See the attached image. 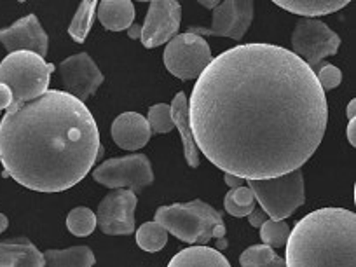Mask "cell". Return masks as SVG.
I'll use <instances>...</instances> for the list:
<instances>
[{
    "label": "cell",
    "instance_id": "cell-5",
    "mask_svg": "<svg viewBox=\"0 0 356 267\" xmlns=\"http://www.w3.org/2000/svg\"><path fill=\"white\" fill-rule=\"evenodd\" d=\"M56 70L39 54L30 51L9 53L0 63V84L11 89L13 104H26L49 91L51 74Z\"/></svg>",
    "mask_w": 356,
    "mask_h": 267
},
{
    "label": "cell",
    "instance_id": "cell-3",
    "mask_svg": "<svg viewBox=\"0 0 356 267\" xmlns=\"http://www.w3.org/2000/svg\"><path fill=\"white\" fill-rule=\"evenodd\" d=\"M286 267H356V215L321 208L297 222L286 241Z\"/></svg>",
    "mask_w": 356,
    "mask_h": 267
},
{
    "label": "cell",
    "instance_id": "cell-1",
    "mask_svg": "<svg viewBox=\"0 0 356 267\" xmlns=\"http://www.w3.org/2000/svg\"><path fill=\"white\" fill-rule=\"evenodd\" d=\"M194 142L211 164L241 180L300 170L323 140L327 95L299 56L243 44L211 60L189 100Z\"/></svg>",
    "mask_w": 356,
    "mask_h": 267
},
{
    "label": "cell",
    "instance_id": "cell-17",
    "mask_svg": "<svg viewBox=\"0 0 356 267\" xmlns=\"http://www.w3.org/2000/svg\"><path fill=\"white\" fill-rule=\"evenodd\" d=\"M171 108V121H173L175 128H178L180 136L184 142V156H186L187 164L191 168L200 166V149H197L196 142H194L193 131H191L189 122V104H187V97L184 91L177 93L173 98V104L170 105Z\"/></svg>",
    "mask_w": 356,
    "mask_h": 267
},
{
    "label": "cell",
    "instance_id": "cell-19",
    "mask_svg": "<svg viewBox=\"0 0 356 267\" xmlns=\"http://www.w3.org/2000/svg\"><path fill=\"white\" fill-rule=\"evenodd\" d=\"M168 267H231V264L218 250L197 245L178 252Z\"/></svg>",
    "mask_w": 356,
    "mask_h": 267
},
{
    "label": "cell",
    "instance_id": "cell-34",
    "mask_svg": "<svg viewBox=\"0 0 356 267\" xmlns=\"http://www.w3.org/2000/svg\"><path fill=\"white\" fill-rule=\"evenodd\" d=\"M140 35H142V25H135V23H133L128 29V37H131V39H140Z\"/></svg>",
    "mask_w": 356,
    "mask_h": 267
},
{
    "label": "cell",
    "instance_id": "cell-15",
    "mask_svg": "<svg viewBox=\"0 0 356 267\" xmlns=\"http://www.w3.org/2000/svg\"><path fill=\"white\" fill-rule=\"evenodd\" d=\"M152 131L142 114L124 112L112 122V140L124 150H138L149 143Z\"/></svg>",
    "mask_w": 356,
    "mask_h": 267
},
{
    "label": "cell",
    "instance_id": "cell-25",
    "mask_svg": "<svg viewBox=\"0 0 356 267\" xmlns=\"http://www.w3.org/2000/svg\"><path fill=\"white\" fill-rule=\"evenodd\" d=\"M136 243L145 252H159L168 243V231L157 222H145L136 231Z\"/></svg>",
    "mask_w": 356,
    "mask_h": 267
},
{
    "label": "cell",
    "instance_id": "cell-16",
    "mask_svg": "<svg viewBox=\"0 0 356 267\" xmlns=\"http://www.w3.org/2000/svg\"><path fill=\"white\" fill-rule=\"evenodd\" d=\"M0 267H44V255L29 238L0 241Z\"/></svg>",
    "mask_w": 356,
    "mask_h": 267
},
{
    "label": "cell",
    "instance_id": "cell-37",
    "mask_svg": "<svg viewBox=\"0 0 356 267\" xmlns=\"http://www.w3.org/2000/svg\"><path fill=\"white\" fill-rule=\"evenodd\" d=\"M201 6H204V8L215 9L218 6V2H217V0H215V2H207V0H203V2H201Z\"/></svg>",
    "mask_w": 356,
    "mask_h": 267
},
{
    "label": "cell",
    "instance_id": "cell-6",
    "mask_svg": "<svg viewBox=\"0 0 356 267\" xmlns=\"http://www.w3.org/2000/svg\"><path fill=\"white\" fill-rule=\"evenodd\" d=\"M246 184L271 220H285L306 203L302 170L267 180H246Z\"/></svg>",
    "mask_w": 356,
    "mask_h": 267
},
{
    "label": "cell",
    "instance_id": "cell-7",
    "mask_svg": "<svg viewBox=\"0 0 356 267\" xmlns=\"http://www.w3.org/2000/svg\"><path fill=\"white\" fill-rule=\"evenodd\" d=\"M211 60L213 56L207 40L191 32L178 33L164 49V67L180 81L197 79Z\"/></svg>",
    "mask_w": 356,
    "mask_h": 267
},
{
    "label": "cell",
    "instance_id": "cell-11",
    "mask_svg": "<svg viewBox=\"0 0 356 267\" xmlns=\"http://www.w3.org/2000/svg\"><path fill=\"white\" fill-rule=\"evenodd\" d=\"M138 197L128 189H115L108 193L98 204L97 225L104 234L128 236L135 232V210Z\"/></svg>",
    "mask_w": 356,
    "mask_h": 267
},
{
    "label": "cell",
    "instance_id": "cell-21",
    "mask_svg": "<svg viewBox=\"0 0 356 267\" xmlns=\"http://www.w3.org/2000/svg\"><path fill=\"white\" fill-rule=\"evenodd\" d=\"M275 4L293 15L314 19V16H325L341 11L349 4V0H275Z\"/></svg>",
    "mask_w": 356,
    "mask_h": 267
},
{
    "label": "cell",
    "instance_id": "cell-32",
    "mask_svg": "<svg viewBox=\"0 0 356 267\" xmlns=\"http://www.w3.org/2000/svg\"><path fill=\"white\" fill-rule=\"evenodd\" d=\"M346 136H348V142L355 147L356 145V119H351V121H349Z\"/></svg>",
    "mask_w": 356,
    "mask_h": 267
},
{
    "label": "cell",
    "instance_id": "cell-9",
    "mask_svg": "<svg viewBox=\"0 0 356 267\" xmlns=\"http://www.w3.org/2000/svg\"><path fill=\"white\" fill-rule=\"evenodd\" d=\"M341 37L320 19H300L292 33V53L309 68L316 67L327 56L337 54Z\"/></svg>",
    "mask_w": 356,
    "mask_h": 267
},
{
    "label": "cell",
    "instance_id": "cell-30",
    "mask_svg": "<svg viewBox=\"0 0 356 267\" xmlns=\"http://www.w3.org/2000/svg\"><path fill=\"white\" fill-rule=\"evenodd\" d=\"M13 102H15V98H13L11 89L6 84H0V112H8L11 108Z\"/></svg>",
    "mask_w": 356,
    "mask_h": 267
},
{
    "label": "cell",
    "instance_id": "cell-36",
    "mask_svg": "<svg viewBox=\"0 0 356 267\" xmlns=\"http://www.w3.org/2000/svg\"><path fill=\"white\" fill-rule=\"evenodd\" d=\"M9 227V218L4 213H0V234Z\"/></svg>",
    "mask_w": 356,
    "mask_h": 267
},
{
    "label": "cell",
    "instance_id": "cell-22",
    "mask_svg": "<svg viewBox=\"0 0 356 267\" xmlns=\"http://www.w3.org/2000/svg\"><path fill=\"white\" fill-rule=\"evenodd\" d=\"M97 0H84L79 6L70 26H68V33H70V37L77 44H82L86 40V37H88L91 25H93L95 15H97Z\"/></svg>",
    "mask_w": 356,
    "mask_h": 267
},
{
    "label": "cell",
    "instance_id": "cell-28",
    "mask_svg": "<svg viewBox=\"0 0 356 267\" xmlns=\"http://www.w3.org/2000/svg\"><path fill=\"white\" fill-rule=\"evenodd\" d=\"M147 122L150 126V131L156 135H164V133L173 131V121H171V108L166 104H157L149 108Z\"/></svg>",
    "mask_w": 356,
    "mask_h": 267
},
{
    "label": "cell",
    "instance_id": "cell-13",
    "mask_svg": "<svg viewBox=\"0 0 356 267\" xmlns=\"http://www.w3.org/2000/svg\"><path fill=\"white\" fill-rule=\"evenodd\" d=\"M182 22V6L177 0H152L142 25L140 40L145 47L161 46L178 35Z\"/></svg>",
    "mask_w": 356,
    "mask_h": 267
},
{
    "label": "cell",
    "instance_id": "cell-24",
    "mask_svg": "<svg viewBox=\"0 0 356 267\" xmlns=\"http://www.w3.org/2000/svg\"><path fill=\"white\" fill-rule=\"evenodd\" d=\"M224 208L229 215L236 218L248 217L255 210V197L248 187H236V189L229 191L227 196H225Z\"/></svg>",
    "mask_w": 356,
    "mask_h": 267
},
{
    "label": "cell",
    "instance_id": "cell-35",
    "mask_svg": "<svg viewBox=\"0 0 356 267\" xmlns=\"http://www.w3.org/2000/svg\"><path fill=\"white\" fill-rule=\"evenodd\" d=\"M355 112H356V100H351L348 104V119L349 121H351V119H356Z\"/></svg>",
    "mask_w": 356,
    "mask_h": 267
},
{
    "label": "cell",
    "instance_id": "cell-29",
    "mask_svg": "<svg viewBox=\"0 0 356 267\" xmlns=\"http://www.w3.org/2000/svg\"><path fill=\"white\" fill-rule=\"evenodd\" d=\"M311 70H313L314 75H316V81L318 84H320V88L323 89V93L335 89L342 81V72L339 70L335 65L318 63L316 67H313Z\"/></svg>",
    "mask_w": 356,
    "mask_h": 267
},
{
    "label": "cell",
    "instance_id": "cell-23",
    "mask_svg": "<svg viewBox=\"0 0 356 267\" xmlns=\"http://www.w3.org/2000/svg\"><path fill=\"white\" fill-rule=\"evenodd\" d=\"M241 267H286L285 260L273 252L271 246L253 245L239 257Z\"/></svg>",
    "mask_w": 356,
    "mask_h": 267
},
{
    "label": "cell",
    "instance_id": "cell-14",
    "mask_svg": "<svg viewBox=\"0 0 356 267\" xmlns=\"http://www.w3.org/2000/svg\"><path fill=\"white\" fill-rule=\"evenodd\" d=\"M0 42L11 53L30 51V53L39 54L40 58H46L49 37L40 25L39 18L35 15H29L15 22L8 29L0 30Z\"/></svg>",
    "mask_w": 356,
    "mask_h": 267
},
{
    "label": "cell",
    "instance_id": "cell-10",
    "mask_svg": "<svg viewBox=\"0 0 356 267\" xmlns=\"http://www.w3.org/2000/svg\"><path fill=\"white\" fill-rule=\"evenodd\" d=\"M253 22L252 0H225L213 9L210 26H191L187 32L194 35L229 37L241 40Z\"/></svg>",
    "mask_w": 356,
    "mask_h": 267
},
{
    "label": "cell",
    "instance_id": "cell-20",
    "mask_svg": "<svg viewBox=\"0 0 356 267\" xmlns=\"http://www.w3.org/2000/svg\"><path fill=\"white\" fill-rule=\"evenodd\" d=\"M42 255L44 267H93L97 262L93 250L84 245L65 250H46Z\"/></svg>",
    "mask_w": 356,
    "mask_h": 267
},
{
    "label": "cell",
    "instance_id": "cell-18",
    "mask_svg": "<svg viewBox=\"0 0 356 267\" xmlns=\"http://www.w3.org/2000/svg\"><path fill=\"white\" fill-rule=\"evenodd\" d=\"M97 8L98 19L111 32L128 30L135 22V6L129 0H104Z\"/></svg>",
    "mask_w": 356,
    "mask_h": 267
},
{
    "label": "cell",
    "instance_id": "cell-8",
    "mask_svg": "<svg viewBox=\"0 0 356 267\" xmlns=\"http://www.w3.org/2000/svg\"><path fill=\"white\" fill-rule=\"evenodd\" d=\"M93 178L108 189H128L136 194L154 182V171L145 154H131L102 163L95 168Z\"/></svg>",
    "mask_w": 356,
    "mask_h": 267
},
{
    "label": "cell",
    "instance_id": "cell-31",
    "mask_svg": "<svg viewBox=\"0 0 356 267\" xmlns=\"http://www.w3.org/2000/svg\"><path fill=\"white\" fill-rule=\"evenodd\" d=\"M248 220H250V225H252V227H262V224L264 222L267 220V215L264 213L262 210H253L252 213L248 215Z\"/></svg>",
    "mask_w": 356,
    "mask_h": 267
},
{
    "label": "cell",
    "instance_id": "cell-26",
    "mask_svg": "<svg viewBox=\"0 0 356 267\" xmlns=\"http://www.w3.org/2000/svg\"><path fill=\"white\" fill-rule=\"evenodd\" d=\"M67 229L79 238L93 234L97 229V215L86 207L74 208L67 217Z\"/></svg>",
    "mask_w": 356,
    "mask_h": 267
},
{
    "label": "cell",
    "instance_id": "cell-27",
    "mask_svg": "<svg viewBox=\"0 0 356 267\" xmlns=\"http://www.w3.org/2000/svg\"><path fill=\"white\" fill-rule=\"evenodd\" d=\"M290 236V225L285 220H271L267 218L260 227V238H262L264 245L275 246V248H282L286 245Z\"/></svg>",
    "mask_w": 356,
    "mask_h": 267
},
{
    "label": "cell",
    "instance_id": "cell-33",
    "mask_svg": "<svg viewBox=\"0 0 356 267\" xmlns=\"http://www.w3.org/2000/svg\"><path fill=\"white\" fill-rule=\"evenodd\" d=\"M224 180H225V184H227V186L231 187V189H236V187H241L243 186L241 178L234 177V175H225Z\"/></svg>",
    "mask_w": 356,
    "mask_h": 267
},
{
    "label": "cell",
    "instance_id": "cell-4",
    "mask_svg": "<svg viewBox=\"0 0 356 267\" xmlns=\"http://www.w3.org/2000/svg\"><path fill=\"white\" fill-rule=\"evenodd\" d=\"M154 222L163 225L168 234H173L191 245H208L211 239H218V246L225 248V224L222 213L211 204L201 200L191 203H175L156 210Z\"/></svg>",
    "mask_w": 356,
    "mask_h": 267
},
{
    "label": "cell",
    "instance_id": "cell-12",
    "mask_svg": "<svg viewBox=\"0 0 356 267\" xmlns=\"http://www.w3.org/2000/svg\"><path fill=\"white\" fill-rule=\"evenodd\" d=\"M60 75L65 93L72 95L84 104L89 97L97 93L104 84V72L98 68L95 60L88 53H79L60 63Z\"/></svg>",
    "mask_w": 356,
    "mask_h": 267
},
{
    "label": "cell",
    "instance_id": "cell-2",
    "mask_svg": "<svg viewBox=\"0 0 356 267\" xmlns=\"http://www.w3.org/2000/svg\"><path fill=\"white\" fill-rule=\"evenodd\" d=\"M104 147L97 121L82 102L58 89L13 104L0 121L4 177L37 193H63L88 177Z\"/></svg>",
    "mask_w": 356,
    "mask_h": 267
}]
</instances>
